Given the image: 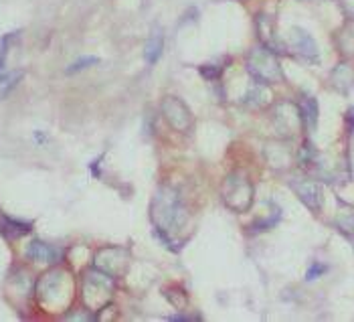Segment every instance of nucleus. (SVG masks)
<instances>
[{
  "mask_svg": "<svg viewBox=\"0 0 354 322\" xmlns=\"http://www.w3.org/2000/svg\"><path fill=\"white\" fill-rule=\"evenodd\" d=\"M223 199H225V203L235 211L247 209L249 203H251V186H249V182L245 179H241V177H229L225 186H223Z\"/></svg>",
  "mask_w": 354,
  "mask_h": 322,
  "instance_id": "nucleus-1",
  "label": "nucleus"
},
{
  "mask_svg": "<svg viewBox=\"0 0 354 322\" xmlns=\"http://www.w3.org/2000/svg\"><path fill=\"white\" fill-rule=\"evenodd\" d=\"M162 112H164L166 120L170 122V126L174 130H180V132H186L193 126V118H190V112L188 107L176 98H164L162 101Z\"/></svg>",
  "mask_w": 354,
  "mask_h": 322,
  "instance_id": "nucleus-2",
  "label": "nucleus"
},
{
  "mask_svg": "<svg viewBox=\"0 0 354 322\" xmlns=\"http://www.w3.org/2000/svg\"><path fill=\"white\" fill-rule=\"evenodd\" d=\"M26 256L33 258L39 263H53L57 260V251L51 245L43 243V241H33V243L29 245V249H26Z\"/></svg>",
  "mask_w": 354,
  "mask_h": 322,
  "instance_id": "nucleus-3",
  "label": "nucleus"
},
{
  "mask_svg": "<svg viewBox=\"0 0 354 322\" xmlns=\"http://www.w3.org/2000/svg\"><path fill=\"white\" fill-rule=\"evenodd\" d=\"M162 47H164V37H162L160 31H154L152 35H150L148 43H146V61L150 65H154L160 55H162Z\"/></svg>",
  "mask_w": 354,
  "mask_h": 322,
  "instance_id": "nucleus-4",
  "label": "nucleus"
},
{
  "mask_svg": "<svg viewBox=\"0 0 354 322\" xmlns=\"http://www.w3.org/2000/svg\"><path fill=\"white\" fill-rule=\"evenodd\" d=\"M95 63H98V59H95V57H83V59L75 61V63L69 67V73H75V71H79V69H85L87 65H95Z\"/></svg>",
  "mask_w": 354,
  "mask_h": 322,
  "instance_id": "nucleus-5",
  "label": "nucleus"
},
{
  "mask_svg": "<svg viewBox=\"0 0 354 322\" xmlns=\"http://www.w3.org/2000/svg\"><path fill=\"white\" fill-rule=\"evenodd\" d=\"M320 270H322V267H320V265H314V267H312V272L308 274V280H314V276H316V274H318Z\"/></svg>",
  "mask_w": 354,
  "mask_h": 322,
  "instance_id": "nucleus-6",
  "label": "nucleus"
}]
</instances>
